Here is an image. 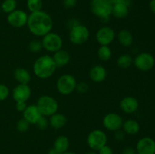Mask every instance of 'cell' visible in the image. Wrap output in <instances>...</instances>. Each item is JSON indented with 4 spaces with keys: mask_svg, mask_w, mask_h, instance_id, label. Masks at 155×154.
Segmentation results:
<instances>
[{
    "mask_svg": "<svg viewBox=\"0 0 155 154\" xmlns=\"http://www.w3.org/2000/svg\"><path fill=\"white\" fill-rule=\"evenodd\" d=\"M27 25L32 34L42 37L51 31L53 20L48 14L41 10L29 15Z\"/></svg>",
    "mask_w": 155,
    "mask_h": 154,
    "instance_id": "1",
    "label": "cell"
},
{
    "mask_svg": "<svg viewBox=\"0 0 155 154\" xmlns=\"http://www.w3.org/2000/svg\"><path fill=\"white\" fill-rule=\"evenodd\" d=\"M57 66L52 57L49 55H42L35 60L33 70L35 75L41 79H47L52 76L55 72Z\"/></svg>",
    "mask_w": 155,
    "mask_h": 154,
    "instance_id": "2",
    "label": "cell"
},
{
    "mask_svg": "<svg viewBox=\"0 0 155 154\" xmlns=\"http://www.w3.org/2000/svg\"><path fill=\"white\" fill-rule=\"evenodd\" d=\"M36 106L40 111L42 116L50 117L56 113L58 110V104L53 97L49 95H42L36 102Z\"/></svg>",
    "mask_w": 155,
    "mask_h": 154,
    "instance_id": "3",
    "label": "cell"
},
{
    "mask_svg": "<svg viewBox=\"0 0 155 154\" xmlns=\"http://www.w3.org/2000/svg\"><path fill=\"white\" fill-rule=\"evenodd\" d=\"M90 9L94 15L103 21L111 16L112 5L109 0H91Z\"/></svg>",
    "mask_w": 155,
    "mask_h": 154,
    "instance_id": "4",
    "label": "cell"
},
{
    "mask_svg": "<svg viewBox=\"0 0 155 154\" xmlns=\"http://www.w3.org/2000/svg\"><path fill=\"white\" fill-rule=\"evenodd\" d=\"M77 80L71 74H64L61 75L56 82L57 91L62 95H69L76 90Z\"/></svg>",
    "mask_w": 155,
    "mask_h": 154,
    "instance_id": "5",
    "label": "cell"
},
{
    "mask_svg": "<svg viewBox=\"0 0 155 154\" xmlns=\"http://www.w3.org/2000/svg\"><path fill=\"white\" fill-rule=\"evenodd\" d=\"M89 147L93 151H98L107 144V137L105 133L100 129L92 130L89 133L86 139Z\"/></svg>",
    "mask_w": 155,
    "mask_h": 154,
    "instance_id": "6",
    "label": "cell"
},
{
    "mask_svg": "<svg viewBox=\"0 0 155 154\" xmlns=\"http://www.w3.org/2000/svg\"><path fill=\"white\" fill-rule=\"evenodd\" d=\"M41 42H42V48L49 52H56L61 49L63 46V40L61 37L58 33H52V32H50L42 36Z\"/></svg>",
    "mask_w": 155,
    "mask_h": 154,
    "instance_id": "7",
    "label": "cell"
},
{
    "mask_svg": "<svg viewBox=\"0 0 155 154\" xmlns=\"http://www.w3.org/2000/svg\"><path fill=\"white\" fill-rule=\"evenodd\" d=\"M90 33L89 30L86 26L80 24L75 26L70 30V41L74 45H80L86 43L89 39Z\"/></svg>",
    "mask_w": 155,
    "mask_h": 154,
    "instance_id": "8",
    "label": "cell"
},
{
    "mask_svg": "<svg viewBox=\"0 0 155 154\" xmlns=\"http://www.w3.org/2000/svg\"><path fill=\"white\" fill-rule=\"evenodd\" d=\"M135 66L142 72L149 71L154 67L155 59L154 56L148 52H142L138 54L133 60Z\"/></svg>",
    "mask_w": 155,
    "mask_h": 154,
    "instance_id": "9",
    "label": "cell"
},
{
    "mask_svg": "<svg viewBox=\"0 0 155 154\" xmlns=\"http://www.w3.org/2000/svg\"><path fill=\"white\" fill-rule=\"evenodd\" d=\"M122 117L117 113H109L103 118L102 123L104 128L110 131H116L122 128Z\"/></svg>",
    "mask_w": 155,
    "mask_h": 154,
    "instance_id": "10",
    "label": "cell"
},
{
    "mask_svg": "<svg viewBox=\"0 0 155 154\" xmlns=\"http://www.w3.org/2000/svg\"><path fill=\"white\" fill-rule=\"evenodd\" d=\"M8 23L11 26L16 28H21L27 25L28 21V15L21 9H16L8 14L7 17Z\"/></svg>",
    "mask_w": 155,
    "mask_h": 154,
    "instance_id": "11",
    "label": "cell"
},
{
    "mask_svg": "<svg viewBox=\"0 0 155 154\" xmlns=\"http://www.w3.org/2000/svg\"><path fill=\"white\" fill-rule=\"evenodd\" d=\"M95 39L100 45H109L115 39V32L111 27H102L97 31Z\"/></svg>",
    "mask_w": 155,
    "mask_h": 154,
    "instance_id": "12",
    "label": "cell"
},
{
    "mask_svg": "<svg viewBox=\"0 0 155 154\" xmlns=\"http://www.w3.org/2000/svg\"><path fill=\"white\" fill-rule=\"evenodd\" d=\"M136 150L137 154H155V140L150 137H143L138 140Z\"/></svg>",
    "mask_w": 155,
    "mask_h": 154,
    "instance_id": "13",
    "label": "cell"
},
{
    "mask_svg": "<svg viewBox=\"0 0 155 154\" xmlns=\"http://www.w3.org/2000/svg\"><path fill=\"white\" fill-rule=\"evenodd\" d=\"M31 96V89L28 85L18 84L12 91V98L15 102H27Z\"/></svg>",
    "mask_w": 155,
    "mask_h": 154,
    "instance_id": "14",
    "label": "cell"
},
{
    "mask_svg": "<svg viewBox=\"0 0 155 154\" xmlns=\"http://www.w3.org/2000/svg\"><path fill=\"white\" fill-rule=\"evenodd\" d=\"M139 101L136 98L127 96L123 98L120 102V107L123 112L127 114H132L137 111L139 109Z\"/></svg>",
    "mask_w": 155,
    "mask_h": 154,
    "instance_id": "15",
    "label": "cell"
},
{
    "mask_svg": "<svg viewBox=\"0 0 155 154\" xmlns=\"http://www.w3.org/2000/svg\"><path fill=\"white\" fill-rule=\"evenodd\" d=\"M42 116L40 111L36 104H31L27 106V108L23 112V118L30 124H35Z\"/></svg>",
    "mask_w": 155,
    "mask_h": 154,
    "instance_id": "16",
    "label": "cell"
},
{
    "mask_svg": "<svg viewBox=\"0 0 155 154\" xmlns=\"http://www.w3.org/2000/svg\"><path fill=\"white\" fill-rule=\"evenodd\" d=\"M107 72L105 68L101 65H95L89 71V77L94 82H101L105 80Z\"/></svg>",
    "mask_w": 155,
    "mask_h": 154,
    "instance_id": "17",
    "label": "cell"
},
{
    "mask_svg": "<svg viewBox=\"0 0 155 154\" xmlns=\"http://www.w3.org/2000/svg\"><path fill=\"white\" fill-rule=\"evenodd\" d=\"M57 68L62 67L68 64L71 60V55L67 51L61 49L54 53L52 57Z\"/></svg>",
    "mask_w": 155,
    "mask_h": 154,
    "instance_id": "18",
    "label": "cell"
},
{
    "mask_svg": "<svg viewBox=\"0 0 155 154\" xmlns=\"http://www.w3.org/2000/svg\"><path fill=\"white\" fill-rule=\"evenodd\" d=\"M130 12V6L124 3H116L112 5L111 15L118 19H123L127 17Z\"/></svg>",
    "mask_w": 155,
    "mask_h": 154,
    "instance_id": "19",
    "label": "cell"
},
{
    "mask_svg": "<svg viewBox=\"0 0 155 154\" xmlns=\"http://www.w3.org/2000/svg\"><path fill=\"white\" fill-rule=\"evenodd\" d=\"M122 128L125 134L134 135L138 134L140 131V125L135 119H130L123 122Z\"/></svg>",
    "mask_w": 155,
    "mask_h": 154,
    "instance_id": "20",
    "label": "cell"
},
{
    "mask_svg": "<svg viewBox=\"0 0 155 154\" xmlns=\"http://www.w3.org/2000/svg\"><path fill=\"white\" fill-rule=\"evenodd\" d=\"M49 125L54 129H60L63 128L67 123V117L64 114L56 113L49 117Z\"/></svg>",
    "mask_w": 155,
    "mask_h": 154,
    "instance_id": "21",
    "label": "cell"
},
{
    "mask_svg": "<svg viewBox=\"0 0 155 154\" xmlns=\"http://www.w3.org/2000/svg\"><path fill=\"white\" fill-rule=\"evenodd\" d=\"M14 77L19 84L28 85L31 80V76L28 71L24 68H17L14 71Z\"/></svg>",
    "mask_w": 155,
    "mask_h": 154,
    "instance_id": "22",
    "label": "cell"
},
{
    "mask_svg": "<svg viewBox=\"0 0 155 154\" xmlns=\"http://www.w3.org/2000/svg\"><path fill=\"white\" fill-rule=\"evenodd\" d=\"M117 39L119 43L124 47L131 46L133 42V34L128 30H121L117 34Z\"/></svg>",
    "mask_w": 155,
    "mask_h": 154,
    "instance_id": "23",
    "label": "cell"
},
{
    "mask_svg": "<svg viewBox=\"0 0 155 154\" xmlns=\"http://www.w3.org/2000/svg\"><path fill=\"white\" fill-rule=\"evenodd\" d=\"M69 139H68L66 136H58L54 142V148L55 149H57L58 152H61V153L67 152L68 148H69Z\"/></svg>",
    "mask_w": 155,
    "mask_h": 154,
    "instance_id": "24",
    "label": "cell"
},
{
    "mask_svg": "<svg viewBox=\"0 0 155 154\" xmlns=\"http://www.w3.org/2000/svg\"><path fill=\"white\" fill-rule=\"evenodd\" d=\"M98 57L101 61H108L112 57V51L108 45H101L98 49Z\"/></svg>",
    "mask_w": 155,
    "mask_h": 154,
    "instance_id": "25",
    "label": "cell"
},
{
    "mask_svg": "<svg viewBox=\"0 0 155 154\" xmlns=\"http://www.w3.org/2000/svg\"><path fill=\"white\" fill-rule=\"evenodd\" d=\"M133 63V59L131 55L128 54H121L117 60V63L119 67L123 69H127L129 68Z\"/></svg>",
    "mask_w": 155,
    "mask_h": 154,
    "instance_id": "26",
    "label": "cell"
},
{
    "mask_svg": "<svg viewBox=\"0 0 155 154\" xmlns=\"http://www.w3.org/2000/svg\"><path fill=\"white\" fill-rule=\"evenodd\" d=\"M27 7L30 13L42 10V0H27Z\"/></svg>",
    "mask_w": 155,
    "mask_h": 154,
    "instance_id": "27",
    "label": "cell"
},
{
    "mask_svg": "<svg viewBox=\"0 0 155 154\" xmlns=\"http://www.w3.org/2000/svg\"><path fill=\"white\" fill-rule=\"evenodd\" d=\"M2 10L5 13L9 14L16 10L17 1L16 0H5L1 5Z\"/></svg>",
    "mask_w": 155,
    "mask_h": 154,
    "instance_id": "28",
    "label": "cell"
},
{
    "mask_svg": "<svg viewBox=\"0 0 155 154\" xmlns=\"http://www.w3.org/2000/svg\"><path fill=\"white\" fill-rule=\"evenodd\" d=\"M28 48L32 53H38L42 49V45L41 40L33 39L29 43Z\"/></svg>",
    "mask_w": 155,
    "mask_h": 154,
    "instance_id": "29",
    "label": "cell"
},
{
    "mask_svg": "<svg viewBox=\"0 0 155 154\" xmlns=\"http://www.w3.org/2000/svg\"><path fill=\"white\" fill-rule=\"evenodd\" d=\"M30 124L27 122L26 119H24V118L22 119H19L17 122V125H16V128L17 130H18L19 132L21 133H24L26 131H27V130L29 129L30 128Z\"/></svg>",
    "mask_w": 155,
    "mask_h": 154,
    "instance_id": "30",
    "label": "cell"
},
{
    "mask_svg": "<svg viewBox=\"0 0 155 154\" xmlns=\"http://www.w3.org/2000/svg\"><path fill=\"white\" fill-rule=\"evenodd\" d=\"M36 125L39 130L44 131V130H45L48 126H49V121L47 119V117L42 116L40 119L37 121Z\"/></svg>",
    "mask_w": 155,
    "mask_h": 154,
    "instance_id": "31",
    "label": "cell"
},
{
    "mask_svg": "<svg viewBox=\"0 0 155 154\" xmlns=\"http://www.w3.org/2000/svg\"><path fill=\"white\" fill-rule=\"evenodd\" d=\"M89 85L87 84L85 82H81L77 83V87H76V90L80 94H84L86 93V92L89 91Z\"/></svg>",
    "mask_w": 155,
    "mask_h": 154,
    "instance_id": "32",
    "label": "cell"
},
{
    "mask_svg": "<svg viewBox=\"0 0 155 154\" xmlns=\"http://www.w3.org/2000/svg\"><path fill=\"white\" fill-rule=\"evenodd\" d=\"M9 89L6 85L0 84V101H4L8 97Z\"/></svg>",
    "mask_w": 155,
    "mask_h": 154,
    "instance_id": "33",
    "label": "cell"
},
{
    "mask_svg": "<svg viewBox=\"0 0 155 154\" xmlns=\"http://www.w3.org/2000/svg\"><path fill=\"white\" fill-rule=\"evenodd\" d=\"M98 154H114V151L110 146L106 144L98 150Z\"/></svg>",
    "mask_w": 155,
    "mask_h": 154,
    "instance_id": "34",
    "label": "cell"
},
{
    "mask_svg": "<svg viewBox=\"0 0 155 154\" xmlns=\"http://www.w3.org/2000/svg\"><path fill=\"white\" fill-rule=\"evenodd\" d=\"M77 3V0H63V5L66 8H73Z\"/></svg>",
    "mask_w": 155,
    "mask_h": 154,
    "instance_id": "35",
    "label": "cell"
},
{
    "mask_svg": "<svg viewBox=\"0 0 155 154\" xmlns=\"http://www.w3.org/2000/svg\"><path fill=\"white\" fill-rule=\"evenodd\" d=\"M124 137H125V133H124V131H121L120 129L115 131L114 137L117 140H118V141H122L124 139Z\"/></svg>",
    "mask_w": 155,
    "mask_h": 154,
    "instance_id": "36",
    "label": "cell"
},
{
    "mask_svg": "<svg viewBox=\"0 0 155 154\" xmlns=\"http://www.w3.org/2000/svg\"><path fill=\"white\" fill-rule=\"evenodd\" d=\"M27 107V105L26 102H16V104H15L16 110L19 112H22V113L25 110Z\"/></svg>",
    "mask_w": 155,
    "mask_h": 154,
    "instance_id": "37",
    "label": "cell"
},
{
    "mask_svg": "<svg viewBox=\"0 0 155 154\" xmlns=\"http://www.w3.org/2000/svg\"><path fill=\"white\" fill-rule=\"evenodd\" d=\"M122 154H137V152H136V149L131 146H127L123 149Z\"/></svg>",
    "mask_w": 155,
    "mask_h": 154,
    "instance_id": "38",
    "label": "cell"
},
{
    "mask_svg": "<svg viewBox=\"0 0 155 154\" xmlns=\"http://www.w3.org/2000/svg\"><path fill=\"white\" fill-rule=\"evenodd\" d=\"M110 3L112 5L116 4V3H124V4L130 6L131 5V0H109Z\"/></svg>",
    "mask_w": 155,
    "mask_h": 154,
    "instance_id": "39",
    "label": "cell"
},
{
    "mask_svg": "<svg viewBox=\"0 0 155 154\" xmlns=\"http://www.w3.org/2000/svg\"><path fill=\"white\" fill-rule=\"evenodd\" d=\"M80 24V23L79 22V21H77V19H74V18H72V19H70L69 21H68V26L70 28V30H71V28H73L74 27H75V26L78 25V24Z\"/></svg>",
    "mask_w": 155,
    "mask_h": 154,
    "instance_id": "40",
    "label": "cell"
},
{
    "mask_svg": "<svg viewBox=\"0 0 155 154\" xmlns=\"http://www.w3.org/2000/svg\"><path fill=\"white\" fill-rule=\"evenodd\" d=\"M149 8L151 12L155 14V0H151L149 2Z\"/></svg>",
    "mask_w": 155,
    "mask_h": 154,
    "instance_id": "41",
    "label": "cell"
},
{
    "mask_svg": "<svg viewBox=\"0 0 155 154\" xmlns=\"http://www.w3.org/2000/svg\"><path fill=\"white\" fill-rule=\"evenodd\" d=\"M48 154H62V153L61 152H58L57 149H55L54 147H53V148H51V149H49V151L48 152Z\"/></svg>",
    "mask_w": 155,
    "mask_h": 154,
    "instance_id": "42",
    "label": "cell"
},
{
    "mask_svg": "<svg viewBox=\"0 0 155 154\" xmlns=\"http://www.w3.org/2000/svg\"><path fill=\"white\" fill-rule=\"evenodd\" d=\"M85 154H98V152H96V151H90V152H88Z\"/></svg>",
    "mask_w": 155,
    "mask_h": 154,
    "instance_id": "43",
    "label": "cell"
},
{
    "mask_svg": "<svg viewBox=\"0 0 155 154\" xmlns=\"http://www.w3.org/2000/svg\"><path fill=\"white\" fill-rule=\"evenodd\" d=\"M62 154H77V153H75V152H68V151H67V152H64V153H62Z\"/></svg>",
    "mask_w": 155,
    "mask_h": 154,
    "instance_id": "44",
    "label": "cell"
}]
</instances>
